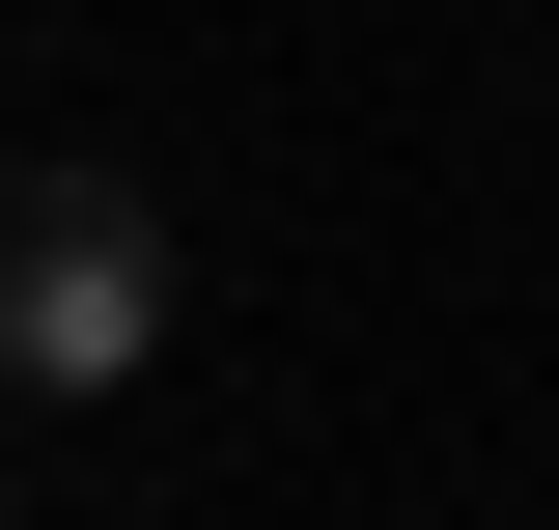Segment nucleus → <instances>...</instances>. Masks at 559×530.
<instances>
[{
  "label": "nucleus",
  "instance_id": "nucleus-1",
  "mask_svg": "<svg viewBox=\"0 0 559 530\" xmlns=\"http://www.w3.org/2000/svg\"><path fill=\"white\" fill-rule=\"evenodd\" d=\"M140 363H168V196L0 168V392H140Z\"/></svg>",
  "mask_w": 559,
  "mask_h": 530
}]
</instances>
